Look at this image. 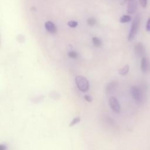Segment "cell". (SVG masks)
Here are the masks:
<instances>
[{
	"label": "cell",
	"instance_id": "obj_1",
	"mask_svg": "<svg viewBox=\"0 0 150 150\" xmlns=\"http://www.w3.org/2000/svg\"><path fill=\"white\" fill-rule=\"evenodd\" d=\"M131 94L137 104H141L144 99V90L138 86H134L131 88Z\"/></svg>",
	"mask_w": 150,
	"mask_h": 150
},
{
	"label": "cell",
	"instance_id": "obj_2",
	"mask_svg": "<svg viewBox=\"0 0 150 150\" xmlns=\"http://www.w3.org/2000/svg\"><path fill=\"white\" fill-rule=\"evenodd\" d=\"M139 23H140V16L139 15H137L134 19V21L131 26V29L129 30V32L128 36V40L129 41L132 40L134 39L135 36H136L139 28Z\"/></svg>",
	"mask_w": 150,
	"mask_h": 150
},
{
	"label": "cell",
	"instance_id": "obj_3",
	"mask_svg": "<svg viewBox=\"0 0 150 150\" xmlns=\"http://www.w3.org/2000/svg\"><path fill=\"white\" fill-rule=\"evenodd\" d=\"M75 82L77 88L81 91H87L89 88V83L87 79L81 76L76 77Z\"/></svg>",
	"mask_w": 150,
	"mask_h": 150
},
{
	"label": "cell",
	"instance_id": "obj_4",
	"mask_svg": "<svg viewBox=\"0 0 150 150\" xmlns=\"http://www.w3.org/2000/svg\"><path fill=\"white\" fill-rule=\"evenodd\" d=\"M109 105L111 109L115 113H118L120 111V105L118 100L114 97H111L109 99Z\"/></svg>",
	"mask_w": 150,
	"mask_h": 150
},
{
	"label": "cell",
	"instance_id": "obj_5",
	"mask_svg": "<svg viewBox=\"0 0 150 150\" xmlns=\"http://www.w3.org/2000/svg\"><path fill=\"white\" fill-rule=\"evenodd\" d=\"M134 51L135 54L140 57H145V48L144 46V45L141 43V42H138L137 43L134 47Z\"/></svg>",
	"mask_w": 150,
	"mask_h": 150
},
{
	"label": "cell",
	"instance_id": "obj_6",
	"mask_svg": "<svg viewBox=\"0 0 150 150\" xmlns=\"http://www.w3.org/2000/svg\"><path fill=\"white\" fill-rule=\"evenodd\" d=\"M127 13L129 14H134L137 11V2L136 0H127Z\"/></svg>",
	"mask_w": 150,
	"mask_h": 150
},
{
	"label": "cell",
	"instance_id": "obj_7",
	"mask_svg": "<svg viewBox=\"0 0 150 150\" xmlns=\"http://www.w3.org/2000/svg\"><path fill=\"white\" fill-rule=\"evenodd\" d=\"M141 69L143 73H147L150 70V62L145 57H143L141 59Z\"/></svg>",
	"mask_w": 150,
	"mask_h": 150
},
{
	"label": "cell",
	"instance_id": "obj_8",
	"mask_svg": "<svg viewBox=\"0 0 150 150\" xmlns=\"http://www.w3.org/2000/svg\"><path fill=\"white\" fill-rule=\"evenodd\" d=\"M45 29L51 33H54L57 31L56 27L54 24L51 21H47L45 23Z\"/></svg>",
	"mask_w": 150,
	"mask_h": 150
},
{
	"label": "cell",
	"instance_id": "obj_9",
	"mask_svg": "<svg viewBox=\"0 0 150 150\" xmlns=\"http://www.w3.org/2000/svg\"><path fill=\"white\" fill-rule=\"evenodd\" d=\"M117 83L116 81H111L107 84L105 87V91L107 93H111L117 87Z\"/></svg>",
	"mask_w": 150,
	"mask_h": 150
},
{
	"label": "cell",
	"instance_id": "obj_10",
	"mask_svg": "<svg viewBox=\"0 0 150 150\" xmlns=\"http://www.w3.org/2000/svg\"><path fill=\"white\" fill-rule=\"evenodd\" d=\"M129 69V66L128 65H125L124 67H123L122 68H121L119 70V74L120 75H122V76L126 75L128 73Z\"/></svg>",
	"mask_w": 150,
	"mask_h": 150
},
{
	"label": "cell",
	"instance_id": "obj_11",
	"mask_svg": "<svg viewBox=\"0 0 150 150\" xmlns=\"http://www.w3.org/2000/svg\"><path fill=\"white\" fill-rule=\"evenodd\" d=\"M131 20V17L128 15H122L120 19V22L121 23H127L129 22Z\"/></svg>",
	"mask_w": 150,
	"mask_h": 150
},
{
	"label": "cell",
	"instance_id": "obj_12",
	"mask_svg": "<svg viewBox=\"0 0 150 150\" xmlns=\"http://www.w3.org/2000/svg\"><path fill=\"white\" fill-rule=\"evenodd\" d=\"M92 42L93 45L96 47H100L101 45V42L100 40L97 37H93L92 38Z\"/></svg>",
	"mask_w": 150,
	"mask_h": 150
},
{
	"label": "cell",
	"instance_id": "obj_13",
	"mask_svg": "<svg viewBox=\"0 0 150 150\" xmlns=\"http://www.w3.org/2000/svg\"><path fill=\"white\" fill-rule=\"evenodd\" d=\"M87 23L90 26H93L96 23V20L93 18H90L87 20Z\"/></svg>",
	"mask_w": 150,
	"mask_h": 150
},
{
	"label": "cell",
	"instance_id": "obj_14",
	"mask_svg": "<svg viewBox=\"0 0 150 150\" xmlns=\"http://www.w3.org/2000/svg\"><path fill=\"white\" fill-rule=\"evenodd\" d=\"M78 25L77 22L74 21H70L67 22V25L70 28H76Z\"/></svg>",
	"mask_w": 150,
	"mask_h": 150
},
{
	"label": "cell",
	"instance_id": "obj_15",
	"mask_svg": "<svg viewBox=\"0 0 150 150\" xmlns=\"http://www.w3.org/2000/svg\"><path fill=\"white\" fill-rule=\"evenodd\" d=\"M80 121V118H79V117H76V118H74V119L72 120V121H71V123L70 124L69 126H70V127H72V126H73L74 125L76 124L77 123L79 122Z\"/></svg>",
	"mask_w": 150,
	"mask_h": 150
},
{
	"label": "cell",
	"instance_id": "obj_16",
	"mask_svg": "<svg viewBox=\"0 0 150 150\" xmlns=\"http://www.w3.org/2000/svg\"><path fill=\"white\" fill-rule=\"evenodd\" d=\"M68 56L70 57H71V58H73V59H75V58H76L77 57V53L75 52H74V51L69 52V53H68Z\"/></svg>",
	"mask_w": 150,
	"mask_h": 150
},
{
	"label": "cell",
	"instance_id": "obj_17",
	"mask_svg": "<svg viewBox=\"0 0 150 150\" xmlns=\"http://www.w3.org/2000/svg\"><path fill=\"white\" fill-rule=\"evenodd\" d=\"M141 6L143 8H145L147 5V0H139Z\"/></svg>",
	"mask_w": 150,
	"mask_h": 150
},
{
	"label": "cell",
	"instance_id": "obj_18",
	"mask_svg": "<svg viewBox=\"0 0 150 150\" xmlns=\"http://www.w3.org/2000/svg\"><path fill=\"white\" fill-rule=\"evenodd\" d=\"M84 99L87 101V102H89V103H90V102H91L92 101V97H90V96H88V95H86L84 97Z\"/></svg>",
	"mask_w": 150,
	"mask_h": 150
},
{
	"label": "cell",
	"instance_id": "obj_19",
	"mask_svg": "<svg viewBox=\"0 0 150 150\" xmlns=\"http://www.w3.org/2000/svg\"><path fill=\"white\" fill-rule=\"evenodd\" d=\"M146 30L148 32H150V18L147 21V23L146 25Z\"/></svg>",
	"mask_w": 150,
	"mask_h": 150
},
{
	"label": "cell",
	"instance_id": "obj_20",
	"mask_svg": "<svg viewBox=\"0 0 150 150\" xmlns=\"http://www.w3.org/2000/svg\"><path fill=\"white\" fill-rule=\"evenodd\" d=\"M5 149V147L3 145H0V150H4Z\"/></svg>",
	"mask_w": 150,
	"mask_h": 150
}]
</instances>
